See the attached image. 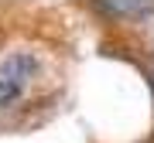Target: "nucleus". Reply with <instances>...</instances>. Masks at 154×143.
I'll return each mask as SVG.
<instances>
[{
    "mask_svg": "<svg viewBox=\"0 0 154 143\" xmlns=\"http://www.w3.org/2000/svg\"><path fill=\"white\" fill-rule=\"evenodd\" d=\"M110 21H147L154 14V0H89Z\"/></svg>",
    "mask_w": 154,
    "mask_h": 143,
    "instance_id": "nucleus-1",
    "label": "nucleus"
},
{
    "mask_svg": "<svg viewBox=\"0 0 154 143\" xmlns=\"http://www.w3.org/2000/svg\"><path fill=\"white\" fill-rule=\"evenodd\" d=\"M34 68H38V61H34L31 55H14V58L4 65V78L24 82V78H31V75H34Z\"/></svg>",
    "mask_w": 154,
    "mask_h": 143,
    "instance_id": "nucleus-2",
    "label": "nucleus"
},
{
    "mask_svg": "<svg viewBox=\"0 0 154 143\" xmlns=\"http://www.w3.org/2000/svg\"><path fill=\"white\" fill-rule=\"evenodd\" d=\"M17 95H21V82H14V78H0V109L11 106V102H17Z\"/></svg>",
    "mask_w": 154,
    "mask_h": 143,
    "instance_id": "nucleus-3",
    "label": "nucleus"
}]
</instances>
